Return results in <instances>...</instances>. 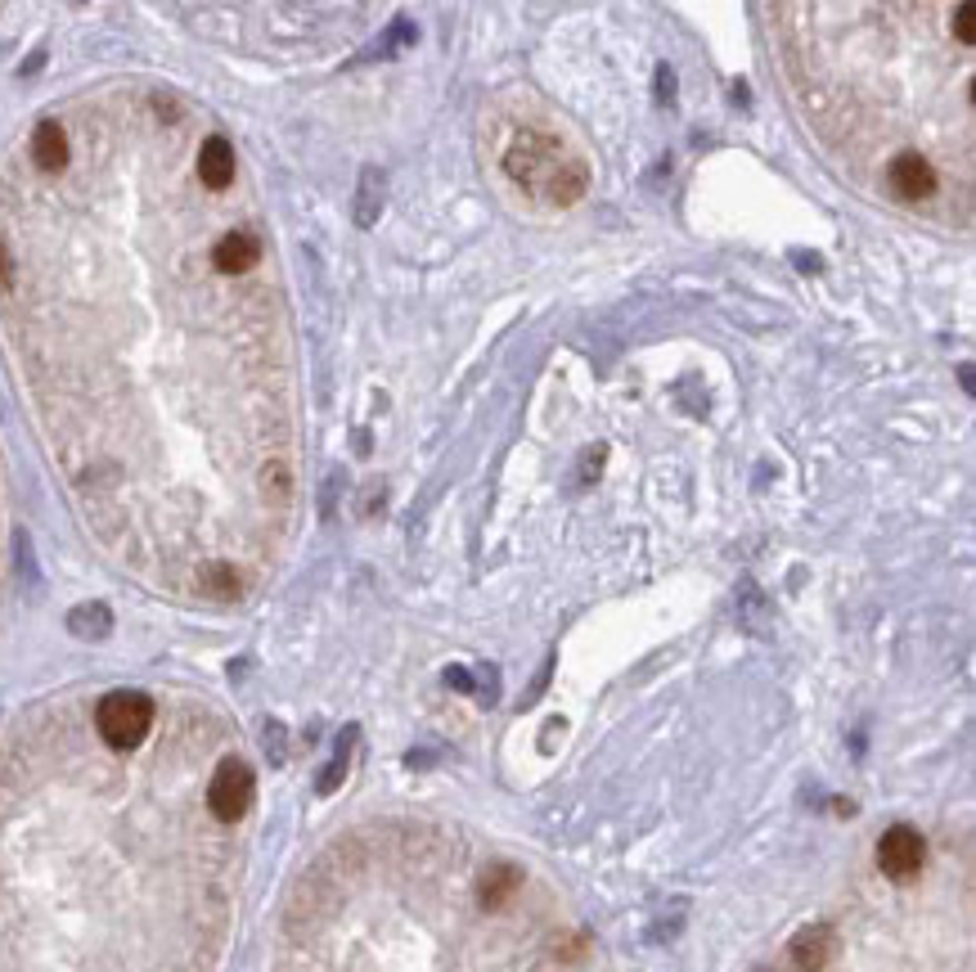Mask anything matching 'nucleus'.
I'll return each instance as SVG.
<instances>
[{
  "instance_id": "obj_1",
  "label": "nucleus",
  "mask_w": 976,
  "mask_h": 972,
  "mask_svg": "<svg viewBox=\"0 0 976 972\" xmlns=\"http://www.w3.org/2000/svg\"><path fill=\"white\" fill-rule=\"evenodd\" d=\"M801 131L873 207L976 217V0H770Z\"/></svg>"
},
{
  "instance_id": "obj_2",
  "label": "nucleus",
  "mask_w": 976,
  "mask_h": 972,
  "mask_svg": "<svg viewBox=\"0 0 976 972\" xmlns=\"http://www.w3.org/2000/svg\"><path fill=\"white\" fill-rule=\"evenodd\" d=\"M154 716H158L154 699L139 689H113L95 703V730L113 752H135L149 738Z\"/></svg>"
},
{
  "instance_id": "obj_3",
  "label": "nucleus",
  "mask_w": 976,
  "mask_h": 972,
  "mask_svg": "<svg viewBox=\"0 0 976 972\" xmlns=\"http://www.w3.org/2000/svg\"><path fill=\"white\" fill-rule=\"evenodd\" d=\"M252 793H257L252 766L243 756H226L212 771V784H207V810H212L221 824H239L252 806Z\"/></svg>"
},
{
  "instance_id": "obj_4",
  "label": "nucleus",
  "mask_w": 976,
  "mask_h": 972,
  "mask_svg": "<svg viewBox=\"0 0 976 972\" xmlns=\"http://www.w3.org/2000/svg\"><path fill=\"white\" fill-rule=\"evenodd\" d=\"M923 860H927V847H923V833L914 828H886L882 842H878V869L891 878V882H910L923 873Z\"/></svg>"
},
{
  "instance_id": "obj_5",
  "label": "nucleus",
  "mask_w": 976,
  "mask_h": 972,
  "mask_svg": "<svg viewBox=\"0 0 976 972\" xmlns=\"http://www.w3.org/2000/svg\"><path fill=\"white\" fill-rule=\"evenodd\" d=\"M792 968L797 972H823L828 963H832V954H837V928H828V923H810V928H801L797 937H792Z\"/></svg>"
},
{
  "instance_id": "obj_6",
  "label": "nucleus",
  "mask_w": 976,
  "mask_h": 972,
  "mask_svg": "<svg viewBox=\"0 0 976 972\" xmlns=\"http://www.w3.org/2000/svg\"><path fill=\"white\" fill-rule=\"evenodd\" d=\"M518 891H522V869L518 865H486L477 873V906L491 910V914L509 910Z\"/></svg>"
},
{
  "instance_id": "obj_7",
  "label": "nucleus",
  "mask_w": 976,
  "mask_h": 972,
  "mask_svg": "<svg viewBox=\"0 0 976 972\" xmlns=\"http://www.w3.org/2000/svg\"><path fill=\"white\" fill-rule=\"evenodd\" d=\"M68 631H73L77 640H108V631H113V612L104 608V603H82V608H73L68 612Z\"/></svg>"
},
{
  "instance_id": "obj_8",
  "label": "nucleus",
  "mask_w": 976,
  "mask_h": 972,
  "mask_svg": "<svg viewBox=\"0 0 976 972\" xmlns=\"http://www.w3.org/2000/svg\"><path fill=\"white\" fill-rule=\"evenodd\" d=\"M352 738H356V730H346L342 738H338V752H333V761H329V771L320 775V797H329V793H338V784L346 779V761H352Z\"/></svg>"
},
{
  "instance_id": "obj_9",
  "label": "nucleus",
  "mask_w": 976,
  "mask_h": 972,
  "mask_svg": "<svg viewBox=\"0 0 976 972\" xmlns=\"http://www.w3.org/2000/svg\"><path fill=\"white\" fill-rule=\"evenodd\" d=\"M261 747H266V756L274 761V766H284V756H289V738H284V725H279V721H266Z\"/></svg>"
}]
</instances>
